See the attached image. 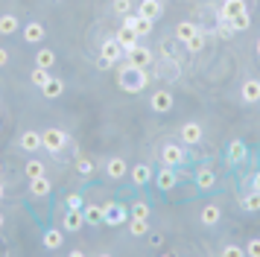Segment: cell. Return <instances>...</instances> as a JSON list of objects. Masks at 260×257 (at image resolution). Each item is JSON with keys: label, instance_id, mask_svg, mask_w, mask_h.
I'll return each mask as SVG.
<instances>
[{"label": "cell", "instance_id": "obj_1", "mask_svg": "<svg viewBox=\"0 0 260 257\" xmlns=\"http://www.w3.org/2000/svg\"><path fill=\"white\" fill-rule=\"evenodd\" d=\"M117 85H120V91H126V93H141L149 85V73L141 68H132L129 61H126L117 70Z\"/></svg>", "mask_w": 260, "mask_h": 257}, {"label": "cell", "instance_id": "obj_2", "mask_svg": "<svg viewBox=\"0 0 260 257\" xmlns=\"http://www.w3.org/2000/svg\"><path fill=\"white\" fill-rule=\"evenodd\" d=\"M158 158H161V167H176V170H184V164L190 161V152L184 146H178V143H164L161 152H158Z\"/></svg>", "mask_w": 260, "mask_h": 257}, {"label": "cell", "instance_id": "obj_3", "mask_svg": "<svg viewBox=\"0 0 260 257\" xmlns=\"http://www.w3.org/2000/svg\"><path fill=\"white\" fill-rule=\"evenodd\" d=\"M64 146H68V132H64V128L53 126V128H44V132H41V149H47L50 155L59 158Z\"/></svg>", "mask_w": 260, "mask_h": 257}, {"label": "cell", "instance_id": "obj_4", "mask_svg": "<svg viewBox=\"0 0 260 257\" xmlns=\"http://www.w3.org/2000/svg\"><path fill=\"white\" fill-rule=\"evenodd\" d=\"M126 222H129V208H126V205H120V202L103 205V225L117 228V225H126Z\"/></svg>", "mask_w": 260, "mask_h": 257}, {"label": "cell", "instance_id": "obj_5", "mask_svg": "<svg viewBox=\"0 0 260 257\" xmlns=\"http://www.w3.org/2000/svg\"><path fill=\"white\" fill-rule=\"evenodd\" d=\"M178 178H181V170H176V167H161V170L152 175L155 187H158L161 193H170V190H176Z\"/></svg>", "mask_w": 260, "mask_h": 257}, {"label": "cell", "instance_id": "obj_6", "mask_svg": "<svg viewBox=\"0 0 260 257\" xmlns=\"http://www.w3.org/2000/svg\"><path fill=\"white\" fill-rule=\"evenodd\" d=\"M126 61H129L132 68L146 70V68H152V65H155V56H152V50H149V47L138 44V47H132L129 53H126Z\"/></svg>", "mask_w": 260, "mask_h": 257}, {"label": "cell", "instance_id": "obj_7", "mask_svg": "<svg viewBox=\"0 0 260 257\" xmlns=\"http://www.w3.org/2000/svg\"><path fill=\"white\" fill-rule=\"evenodd\" d=\"M178 138H181L184 146H196V143H202V138H205V128H202V123H196V120H187L184 126L178 128Z\"/></svg>", "mask_w": 260, "mask_h": 257}, {"label": "cell", "instance_id": "obj_8", "mask_svg": "<svg viewBox=\"0 0 260 257\" xmlns=\"http://www.w3.org/2000/svg\"><path fill=\"white\" fill-rule=\"evenodd\" d=\"M173 105H176V100H173V91H167V88H161V91H155L152 97H149V108H152L155 114L173 111Z\"/></svg>", "mask_w": 260, "mask_h": 257}, {"label": "cell", "instance_id": "obj_9", "mask_svg": "<svg viewBox=\"0 0 260 257\" xmlns=\"http://www.w3.org/2000/svg\"><path fill=\"white\" fill-rule=\"evenodd\" d=\"M123 56H126V50L117 44V38H106V41H103V47H100V58H103V61L114 65V61H120Z\"/></svg>", "mask_w": 260, "mask_h": 257}, {"label": "cell", "instance_id": "obj_10", "mask_svg": "<svg viewBox=\"0 0 260 257\" xmlns=\"http://www.w3.org/2000/svg\"><path fill=\"white\" fill-rule=\"evenodd\" d=\"M106 175L111 178V181L126 178V175H129V164H126V158H120V155L108 158V161H106Z\"/></svg>", "mask_w": 260, "mask_h": 257}, {"label": "cell", "instance_id": "obj_11", "mask_svg": "<svg viewBox=\"0 0 260 257\" xmlns=\"http://www.w3.org/2000/svg\"><path fill=\"white\" fill-rule=\"evenodd\" d=\"M61 228H64V234L82 231V228H85V213H82V210H71V208H68L64 219H61Z\"/></svg>", "mask_w": 260, "mask_h": 257}, {"label": "cell", "instance_id": "obj_12", "mask_svg": "<svg viewBox=\"0 0 260 257\" xmlns=\"http://www.w3.org/2000/svg\"><path fill=\"white\" fill-rule=\"evenodd\" d=\"M18 146H21L24 152H38L41 149V132H38V128H26V132H21Z\"/></svg>", "mask_w": 260, "mask_h": 257}, {"label": "cell", "instance_id": "obj_13", "mask_svg": "<svg viewBox=\"0 0 260 257\" xmlns=\"http://www.w3.org/2000/svg\"><path fill=\"white\" fill-rule=\"evenodd\" d=\"M193 184L199 187V190H213L216 187V173H213L211 167H199L196 175H193Z\"/></svg>", "mask_w": 260, "mask_h": 257}, {"label": "cell", "instance_id": "obj_14", "mask_svg": "<svg viewBox=\"0 0 260 257\" xmlns=\"http://www.w3.org/2000/svg\"><path fill=\"white\" fill-rule=\"evenodd\" d=\"M41 243L47 251H59L61 245H64V228H47L44 237H41Z\"/></svg>", "mask_w": 260, "mask_h": 257}, {"label": "cell", "instance_id": "obj_15", "mask_svg": "<svg viewBox=\"0 0 260 257\" xmlns=\"http://www.w3.org/2000/svg\"><path fill=\"white\" fill-rule=\"evenodd\" d=\"M21 35H24L26 44H38V41H44V23L38 21H29L21 26Z\"/></svg>", "mask_w": 260, "mask_h": 257}, {"label": "cell", "instance_id": "obj_16", "mask_svg": "<svg viewBox=\"0 0 260 257\" xmlns=\"http://www.w3.org/2000/svg\"><path fill=\"white\" fill-rule=\"evenodd\" d=\"M135 12H138V15H143V18H152V21H158V18L164 15V6H161V0H141Z\"/></svg>", "mask_w": 260, "mask_h": 257}, {"label": "cell", "instance_id": "obj_17", "mask_svg": "<svg viewBox=\"0 0 260 257\" xmlns=\"http://www.w3.org/2000/svg\"><path fill=\"white\" fill-rule=\"evenodd\" d=\"M240 97H243V103H248V105L260 103V79H246V82H243Z\"/></svg>", "mask_w": 260, "mask_h": 257}, {"label": "cell", "instance_id": "obj_18", "mask_svg": "<svg viewBox=\"0 0 260 257\" xmlns=\"http://www.w3.org/2000/svg\"><path fill=\"white\" fill-rule=\"evenodd\" d=\"M152 167L149 164H135L132 167V184H138V187H146L149 181H152Z\"/></svg>", "mask_w": 260, "mask_h": 257}, {"label": "cell", "instance_id": "obj_19", "mask_svg": "<svg viewBox=\"0 0 260 257\" xmlns=\"http://www.w3.org/2000/svg\"><path fill=\"white\" fill-rule=\"evenodd\" d=\"M50 190H53V184H50L47 175H38V178H29V193L36 199H47Z\"/></svg>", "mask_w": 260, "mask_h": 257}, {"label": "cell", "instance_id": "obj_20", "mask_svg": "<svg viewBox=\"0 0 260 257\" xmlns=\"http://www.w3.org/2000/svg\"><path fill=\"white\" fill-rule=\"evenodd\" d=\"M199 219H202V225H205V228H213V225H216V222L222 219V210H219V205H205V208H202V213H199Z\"/></svg>", "mask_w": 260, "mask_h": 257}, {"label": "cell", "instance_id": "obj_21", "mask_svg": "<svg viewBox=\"0 0 260 257\" xmlns=\"http://www.w3.org/2000/svg\"><path fill=\"white\" fill-rule=\"evenodd\" d=\"M18 29H21L18 15H15V12H3V15H0V35H15Z\"/></svg>", "mask_w": 260, "mask_h": 257}, {"label": "cell", "instance_id": "obj_22", "mask_svg": "<svg viewBox=\"0 0 260 257\" xmlns=\"http://www.w3.org/2000/svg\"><path fill=\"white\" fill-rule=\"evenodd\" d=\"M41 93H44L47 100H59L61 93H64V79H61V76H50L47 85L41 88Z\"/></svg>", "mask_w": 260, "mask_h": 257}, {"label": "cell", "instance_id": "obj_23", "mask_svg": "<svg viewBox=\"0 0 260 257\" xmlns=\"http://www.w3.org/2000/svg\"><path fill=\"white\" fill-rule=\"evenodd\" d=\"M240 12H248L246 9V0H222V6H219V18H234V15H240Z\"/></svg>", "mask_w": 260, "mask_h": 257}, {"label": "cell", "instance_id": "obj_24", "mask_svg": "<svg viewBox=\"0 0 260 257\" xmlns=\"http://www.w3.org/2000/svg\"><path fill=\"white\" fill-rule=\"evenodd\" d=\"M114 38H117V44L123 47L126 53H129L132 47H138V41H141V35L135 33V29H126V26H123V29H120V33L114 35Z\"/></svg>", "mask_w": 260, "mask_h": 257}, {"label": "cell", "instance_id": "obj_25", "mask_svg": "<svg viewBox=\"0 0 260 257\" xmlns=\"http://www.w3.org/2000/svg\"><path fill=\"white\" fill-rule=\"evenodd\" d=\"M196 33H199V26H196L193 21H178L173 38H176V41H187V38H193Z\"/></svg>", "mask_w": 260, "mask_h": 257}, {"label": "cell", "instance_id": "obj_26", "mask_svg": "<svg viewBox=\"0 0 260 257\" xmlns=\"http://www.w3.org/2000/svg\"><path fill=\"white\" fill-rule=\"evenodd\" d=\"M246 155H248L246 143H243V140H231V146H228V161L231 164H243L246 161Z\"/></svg>", "mask_w": 260, "mask_h": 257}, {"label": "cell", "instance_id": "obj_27", "mask_svg": "<svg viewBox=\"0 0 260 257\" xmlns=\"http://www.w3.org/2000/svg\"><path fill=\"white\" fill-rule=\"evenodd\" d=\"M85 225H103V205H85Z\"/></svg>", "mask_w": 260, "mask_h": 257}, {"label": "cell", "instance_id": "obj_28", "mask_svg": "<svg viewBox=\"0 0 260 257\" xmlns=\"http://www.w3.org/2000/svg\"><path fill=\"white\" fill-rule=\"evenodd\" d=\"M240 208L248 210V213H257V210H260V193H257V190H248L246 196L240 199Z\"/></svg>", "mask_w": 260, "mask_h": 257}, {"label": "cell", "instance_id": "obj_29", "mask_svg": "<svg viewBox=\"0 0 260 257\" xmlns=\"http://www.w3.org/2000/svg\"><path fill=\"white\" fill-rule=\"evenodd\" d=\"M24 175H26V178H38V175H47V167L38 161V158H29V161L24 164Z\"/></svg>", "mask_w": 260, "mask_h": 257}, {"label": "cell", "instance_id": "obj_30", "mask_svg": "<svg viewBox=\"0 0 260 257\" xmlns=\"http://www.w3.org/2000/svg\"><path fill=\"white\" fill-rule=\"evenodd\" d=\"M53 65H56V53H53L50 47H44V50H38V56H36V68L50 70Z\"/></svg>", "mask_w": 260, "mask_h": 257}, {"label": "cell", "instance_id": "obj_31", "mask_svg": "<svg viewBox=\"0 0 260 257\" xmlns=\"http://www.w3.org/2000/svg\"><path fill=\"white\" fill-rule=\"evenodd\" d=\"M126 225H129L132 237H146V234H149V219H138V216H132V222H126Z\"/></svg>", "mask_w": 260, "mask_h": 257}, {"label": "cell", "instance_id": "obj_32", "mask_svg": "<svg viewBox=\"0 0 260 257\" xmlns=\"http://www.w3.org/2000/svg\"><path fill=\"white\" fill-rule=\"evenodd\" d=\"M231 26H234V33H246L248 26H251V15H248V12L234 15V18H231Z\"/></svg>", "mask_w": 260, "mask_h": 257}, {"label": "cell", "instance_id": "obj_33", "mask_svg": "<svg viewBox=\"0 0 260 257\" xmlns=\"http://www.w3.org/2000/svg\"><path fill=\"white\" fill-rule=\"evenodd\" d=\"M47 79H50V70H44V68H32V73H29V82H32L36 88H44V85H47Z\"/></svg>", "mask_w": 260, "mask_h": 257}, {"label": "cell", "instance_id": "obj_34", "mask_svg": "<svg viewBox=\"0 0 260 257\" xmlns=\"http://www.w3.org/2000/svg\"><path fill=\"white\" fill-rule=\"evenodd\" d=\"M216 35H219V38H234V35H237L228 18H219V21H216Z\"/></svg>", "mask_w": 260, "mask_h": 257}, {"label": "cell", "instance_id": "obj_35", "mask_svg": "<svg viewBox=\"0 0 260 257\" xmlns=\"http://www.w3.org/2000/svg\"><path fill=\"white\" fill-rule=\"evenodd\" d=\"M184 44H187V50H190V53H202V50H205V33L199 29V33L193 35V38H187Z\"/></svg>", "mask_w": 260, "mask_h": 257}, {"label": "cell", "instance_id": "obj_36", "mask_svg": "<svg viewBox=\"0 0 260 257\" xmlns=\"http://www.w3.org/2000/svg\"><path fill=\"white\" fill-rule=\"evenodd\" d=\"M152 29H155V21H152V18H143V15H141V18H138V26H135V33L143 38V35H149Z\"/></svg>", "mask_w": 260, "mask_h": 257}, {"label": "cell", "instance_id": "obj_37", "mask_svg": "<svg viewBox=\"0 0 260 257\" xmlns=\"http://www.w3.org/2000/svg\"><path fill=\"white\" fill-rule=\"evenodd\" d=\"M129 213H132V216H138V219H149V213H152V210H149V205H146V202H135Z\"/></svg>", "mask_w": 260, "mask_h": 257}, {"label": "cell", "instance_id": "obj_38", "mask_svg": "<svg viewBox=\"0 0 260 257\" xmlns=\"http://www.w3.org/2000/svg\"><path fill=\"white\" fill-rule=\"evenodd\" d=\"M76 170H79V175H94V161L91 158H76Z\"/></svg>", "mask_w": 260, "mask_h": 257}, {"label": "cell", "instance_id": "obj_39", "mask_svg": "<svg viewBox=\"0 0 260 257\" xmlns=\"http://www.w3.org/2000/svg\"><path fill=\"white\" fill-rule=\"evenodd\" d=\"M64 205H68L71 210H82L85 208V199L79 196V193H68V196H64Z\"/></svg>", "mask_w": 260, "mask_h": 257}, {"label": "cell", "instance_id": "obj_40", "mask_svg": "<svg viewBox=\"0 0 260 257\" xmlns=\"http://www.w3.org/2000/svg\"><path fill=\"white\" fill-rule=\"evenodd\" d=\"M111 12H117V15H129L132 3H129V0H114V3H111Z\"/></svg>", "mask_w": 260, "mask_h": 257}, {"label": "cell", "instance_id": "obj_41", "mask_svg": "<svg viewBox=\"0 0 260 257\" xmlns=\"http://www.w3.org/2000/svg\"><path fill=\"white\" fill-rule=\"evenodd\" d=\"M246 257H260V237L248 240V245H246Z\"/></svg>", "mask_w": 260, "mask_h": 257}, {"label": "cell", "instance_id": "obj_42", "mask_svg": "<svg viewBox=\"0 0 260 257\" xmlns=\"http://www.w3.org/2000/svg\"><path fill=\"white\" fill-rule=\"evenodd\" d=\"M222 257H246V248H240V245H225Z\"/></svg>", "mask_w": 260, "mask_h": 257}, {"label": "cell", "instance_id": "obj_43", "mask_svg": "<svg viewBox=\"0 0 260 257\" xmlns=\"http://www.w3.org/2000/svg\"><path fill=\"white\" fill-rule=\"evenodd\" d=\"M161 53H164V58H176V50H173V38H167L164 44H161Z\"/></svg>", "mask_w": 260, "mask_h": 257}, {"label": "cell", "instance_id": "obj_44", "mask_svg": "<svg viewBox=\"0 0 260 257\" xmlns=\"http://www.w3.org/2000/svg\"><path fill=\"white\" fill-rule=\"evenodd\" d=\"M6 65H9V50L0 47V68H6Z\"/></svg>", "mask_w": 260, "mask_h": 257}, {"label": "cell", "instance_id": "obj_45", "mask_svg": "<svg viewBox=\"0 0 260 257\" xmlns=\"http://www.w3.org/2000/svg\"><path fill=\"white\" fill-rule=\"evenodd\" d=\"M251 190H257V193H260V173L251 175Z\"/></svg>", "mask_w": 260, "mask_h": 257}, {"label": "cell", "instance_id": "obj_46", "mask_svg": "<svg viewBox=\"0 0 260 257\" xmlns=\"http://www.w3.org/2000/svg\"><path fill=\"white\" fill-rule=\"evenodd\" d=\"M3 193H6V187H3V181H0V202H3Z\"/></svg>", "mask_w": 260, "mask_h": 257}, {"label": "cell", "instance_id": "obj_47", "mask_svg": "<svg viewBox=\"0 0 260 257\" xmlns=\"http://www.w3.org/2000/svg\"><path fill=\"white\" fill-rule=\"evenodd\" d=\"M3 225H6V216H3V213H0V231H3Z\"/></svg>", "mask_w": 260, "mask_h": 257}, {"label": "cell", "instance_id": "obj_48", "mask_svg": "<svg viewBox=\"0 0 260 257\" xmlns=\"http://www.w3.org/2000/svg\"><path fill=\"white\" fill-rule=\"evenodd\" d=\"M254 50H257V56H260V38H257V47H254Z\"/></svg>", "mask_w": 260, "mask_h": 257}]
</instances>
